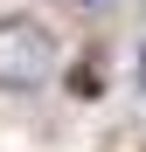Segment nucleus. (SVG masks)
Instances as JSON below:
<instances>
[{"mask_svg":"<svg viewBox=\"0 0 146 152\" xmlns=\"http://www.w3.org/2000/svg\"><path fill=\"white\" fill-rule=\"evenodd\" d=\"M56 69H63V48H56V35L35 14H0V90L7 97H35Z\"/></svg>","mask_w":146,"mask_h":152,"instance_id":"obj_1","label":"nucleus"},{"mask_svg":"<svg viewBox=\"0 0 146 152\" xmlns=\"http://www.w3.org/2000/svg\"><path fill=\"white\" fill-rule=\"evenodd\" d=\"M70 7H84V14H111L118 0H70Z\"/></svg>","mask_w":146,"mask_h":152,"instance_id":"obj_2","label":"nucleus"},{"mask_svg":"<svg viewBox=\"0 0 146 152\" xmlns=\"http://www.w3.org/2000/svg\"><path fill=\"white\" fill-rule=\"evenodd\" d=\"M139 90H146V48H139Z\"/></svg>","mask_w":146,"mask_h":152,"instance_id":"obj_3","label":"nucleus"}]
</instances>
